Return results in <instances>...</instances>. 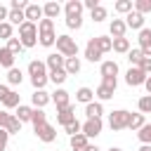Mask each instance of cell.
I'll return each instance as SVG.
<instances>
[{
	"label": "cell",
	"instance_id": "obj_20",
	"mask_svg": "<svg viewBox=\"0 0 151 151\" xmlns=\"http://www.w3.org/2000/svg\"><path fill=\"white\" fill-rule=\"evenodd\" d=\"M64 12H66V17H83V2L80 0H68L64 5Z\"/></svg>",
	"mask_w": 151,
	"mask_h": 151
},
{
	"label": "cell",
	"instance_id": "obj_12",
	"mask_svg": "<svg viewBox=\"0 0 151 151\" xmlns=\"http://www.w3.org/2000/svg\"><path fill=\"white\" fill-rule=\"evenodd\" d=\"M137 40H139V50L144 52V57L151 59V28L144 26V28L139 31V38H137Z\"/></svg>",
	"mask_w": 151,
	"mask_h": 151
},
{
	"label": "cell",
	"instance_id": "obj_41",
	"mask_svg": "<svg viewBox=\"0 0 151 151\" xmlns=\"http://www.w3.org/2000/svg\"><path fill=\"white\" fill-rule=\"evenodd\" d=\"M134 12L149 14V12H151V0H134Z\"/></svg>",
	"mask_w": 151,
	"mask_h": 151
},
{
	"label": "cell",
	"instance_id": "obj_29",
	"mask_svg": "<svg viewBox=\"0 0 151 151\" xmlns=\"http://www.w3.org/2000/svg\"><path fill=\"white\" fill-rule=\"evenodd\" d=\"M142 59H144V52H142L139 47H132V50L127 52V61H130V66H139Z\"/></svg>",
	"mask_w": 151,
	"mask_h": 151
},
{
	"label": "cell",
	"instance_id": "obj_47",
	"mask_svg": "<svg viewBox=\"0 0 151 151\" xmlns=\"http://www.w3.org/2000/svg\"><path fill=\"white\" fill-rule=\"evenodd\" d=\"M7 139H9V132H7L5 127H0V151L7 149Z\"/></svg>",
	"mask_w": 151,
	"mask_h": 151
},
{
	"label": "cell",
	"instance_id": "obj_8",
	"mask_svg": "<svg viewBox=\"0 0 151 151\" xmlns=\"http://www.w3.org/2000/svg\"><path fill=\"white\" fill-rule=\"evenodd\" d=\"M33 130H35V137H38L40 142H45V144H50V142H54V139H57V130H54L50 123H42V125L33 127Z\"/></svg>",
	"mask_w": 151,
	"mask_h": 151
},
{
	"label": "cell",
	"instance_id": "obj_25",
	"mask_svg": "<svg viewBox=\"0 0 151 151\" xmlns=\"http://www.w3.org/2000/svg\"><path fill=\"white\" fill-rule=\"evenodd\" d=\"M101 113H104L101 101H92V104L85 106V116H87V118H101Z\"/></svg>",
	"mask_w": 151,
	"mask_h": 151
},
{
	"label": "cell",
	"instance_id": "obj_57",
	"mask_svg": "<svg viewBox=\"0 0 151 151\" xmlns=\"http://www.w3.org/2000/svg\"><path fill=\"white\" fill-rule=\"evenodd\" d=\"M139 151H151V144H142V146H139Z\"/></svg>",
	"mask_w": 151,
	"mask_h": 151
},
{
	"label": "cell",
	"instance_id": "obj_58",
	"mask_svg": "<svg viewBox=\"0 0 151 151\" xmlns=\"http://www.w3.org/2000/svg\"><path fill=\"white\" fill-rule=\"evenodd\" d=\"M109 151H123V149H118V146H111V149H109Z\"/></svg>",
	"mask_w": 151,
	"mask_h": 151
},
{
	"label": "cell",
	"instance_id": "obj_28",
	"mask_svg": "<svg viewBox=\"0 0 151 151\" xmlns=\"http://www.w3.org/2000/svg\"><path fill=\"white\" fill-rule=\"evenodd\" d=\"M113 52L127 54V52H130V40H127V38H116V40H113Z\"/></svg>",
	"mask_w": 151,
	"mask_h": 151
},
{
	"label": "cell",
	"instance_id": "obj_13",
	"mask_svg": "<svg viewBox=\"0 0 151 151\" xmlns=\"http://www.w3.org/2000/svg\"><path fill=\"white\" fill-rule=\"evenodd\" d=\"M24 14H26V21H33V24H38V19H40V21L45 19L42 5H35V2H28V7L24 9Z\"/></svg>",
	"mask_w": 151,
	"mask_h": 151
},
{
	"label": "cell",
	"instance_id": "obj_48",
	"mask_svg": "<svg viewBox=\"0 0 151 151\" xmlns=\"http://www.w3.org/2000/svg\"><path fill=\"white\" fill-rule=\"evenodd\" d=\"M28 2L26 0H9V9H26Z\"/></svg>",
	"mask_w": 151,
	"mask_h": 151
},
{
	"label": "cell",
	"instance_id": "obj_17",
	"mask_svg": "<svg viewBox=\"0 0 151 151\" xmlns=\"http://www.w3.org/2000/svg\"><path fill=\"white\" fill-rule=\"evenodd\" d=\"M45 64H47V68H50V73H52V71H61L64 64H66V59H64L61 54H47Z\"/></svg>",
	"mask_w": 151,
	"mask_h": 151
},
{
	"label": "cell",
	"instance_id": "obj_9",
	"mask_svg": "<svg viewBox=\"0 0 151 151\" xmlns=\"http://www.w3.org/2000/svg\"><path fill=\"white\" fill-rule=\"evenodd\" d=\"M101 54H104V52L99 50L97 38H90V40H87V45H85V59L94 64V61H101Z\"/></svg>",
	"mask_w": 151,
	"mask_h": 151
},
{
	"label": "cell",
	"instance_id": "obj_10",
	"mask_svg": "<svg viewBox=\"0 0 151 151\" xmlns=\"http://www.w3.org/2000/svg\"><path fill=\"white\" fill-rule=\"evenodd\" d=\"M76 120V106L73 104H68V106H64V109H57V123H61L64 127L68 125V123H73Z\"/></svg>",
	"mask_w": 151,
	"mask_h": 151
},
{
	"label": "cell",
	"instance_id": "obj_23",
	"mask_svg": "<svg viewBox=\"0 0 151 151\" xmlns=\"http://www.w3.org/2000/svg\"><path fill=\"white\" fill-rule=\"evenodd\" d=\"M14 59H17V54H12L7 47H0V66H5L7 71L14 68Z\"/></svg>",
	"mask_w": 151,
	"mask_h": 151
},
{
	"label": "cell",
	"instance_id": "obj_4",
	"mask_svg": "<svg viewBox=\"0 0 151 151\" xmlns=\"http://www.w3.org/2000/svg\"><path fill=\"white\" fill-rule=\"evenodd\" d=\"M57 52L68 59V57H78V45L71 35H57Z\"/></svg>",
	"mask_w": 151,
	"mask_h": 151
},
{
	"label": "cell",
	"instance_id": "obj_37",
	"mask_svg": "<svg viewBox=\"0 0 151 151\" xmlns=\"http://www.w3.org/2000/svg\"><path fill=\"white\" fill-rule=\"evenodd\" d=\"M2 104H5L7 109H17V106H21V99H19V92H14V90H12V92L7 94V99H5Z\"/></svg>",
	"mask_w": 151,
	"mask_h": 151
},
{
	"label": "cell",
	"instance_id": "obj_19",
	"mask_svg": "<svg viewBox=\"0 0 151 151\" xmlns=\"http://www.w3.org/2000/svg\"><path fill=\"white\" fill-rule=\"evenodd\" d=\"M68 144H71V149H73V151H85V149L90 146V139L80 132V134H73V137L68 139Z\"/></svg>",
	"mask_w": 151,
	"mask_h": 151
},
{
	"label": "cell",
	"instance_id": "obj_55",
	"mask_svg": "<svg viewBox=\"0 0 151 151\" xmlns=\"http://www.w3.org/2000/svg\"><path fill=\"white\" fill-rule=\"evenodd\" d=\"M144 87H146V94H151V76L146 78V83H144Z\"/></svg>",
	"mask_w": 151,
	"mask_h": 151
},
{
	"label": "cell",
	"instance_id": "obj_22",
	"mask_svg": "<svg viewBox=\"0 0 151 151\" xmlns=\"http://www.w3.org/2000/svg\"><path fill=\"white\" fill-rule=\"evenodd\" d=\"M144 125H146V120H144V113H130V123H127V130H132V132H139Z\"/></svg>",
	"mask_w": 151,
	"mask_h": 151
},
{
	"label": "cell",
	"instance_id": "obj_31",
	"mask_svg": "<svg viewBox=\"0 0 151 151\" xmlns=\"http://www.w3.org/2000/svg\"><path fill=\"white\" fill-rule=\"evenodd\" d=\"M21 123H26V120H31V116H33V106H26V104H21V106H17V113H14Z\"/></svg>",
	"mask_w": 151,
	"mask_h": 151
},
{
	"label": "cell",
	"instance_id": "obj_11",
	"mask_svg": "<svg viewBox=\"0 0 151 151\" xmlns=\"http://www.w3.org/2000/svg\"><path fill=\"white\" fill-rule=\"evenodd\" d=\"M50 101H52V94L45 92V90H35V92L31 94V104H33V109H45Z\"/></svg>",
	"mask_w": 151,
	"mask_h": 151
},
{
	"label": "cell",
	"instance_id": "obj_40",
	"mask_svg": "<svg viewBox=\"0 0 151 151\" xmlns=\"http://www.w3.org/2000/svg\"><path fill=\"white\" fill-rule=\"evenodd\" d=\"M90 17H92V21H97V24H99V21H104V19L109 17V12H106V7H101V5H99L97 9H92V12H90Z\"/></svg>",
	"mask_w": 151,
	"mask_h": 151
},
{
	"label": "cell",
	"instance_id": "obj_43",
	"mask_svg": "<svg viewBox=\"0 0 151 151\" xmlns=\"http://www.w3.org/2000/svg\"><path fill=\"white\" fill-rule=\"evenodd\" d=\"M66 78H68V73H66L64 68H61V71H52V73H50V80H52L54 85H61Z\"/></svg>",
	"mask_w": 151,
	"mask_h": 151
},
{
	"label": "cell",
	"instance_id": "obj_16",
	"mask_svg": "<svg viewBox=\"0 0 151 151\" xmlns=\"http://www.w3.org/2000/svg\"><path fill=\"white\" fill-rule=\"evenodd\" d=\"M42 14H45V19H52V21H54V19L61 14V5L54 2V0H50V2L42 5Z\"/></svg>",
	"mask_w": 151,
	"mask_h": 151
},
{
	"label": "cell",
	"instance_id": "obj_54",
	"mask_svg": "<svg viewBox=\"0 0 151 151\" xmlns=\"http://www.w3.org/2000/svg\"><path fill=\"white\" fill-rule=\"evenodd\" d=\"M7 118H9V113H5V111H0V127H5V123H7Z\"/></svg>",
	"mask_w": 151,
	"mask_h": 151
},
{
	"label": "cell",
	"instance_id": "obj_35",
	"mask_svg": "<svg viewBox=\"0 0 151 151\" xmlns=\"http://www.w3.org/2000/svg\"><path fill=\"white\" fill-rule=\"evenodd\" d=\"M9 24H17V26H21L24 21H26V14H24V9H9V19H7Z\"/></svg>",
	"mask_w": 151,
	"mask_h": 151
},
{
	"label": "cell",
	"instance_id": "obj_21",
	"mask_svg": "<svg viewBox=\"0 0 151 151\" xmlns=\"http://www.w3.org/2000/svg\"><path fill=\"white\" fill-rule=\"evenodd\" d=\"M52 101L57 104V109H64V106H68L71 101H68V92L64 90V87H59V90H54L52 92Z\"/></svg>",
	"mask_w": 151,
	"mask_h": 151
},
{
	"label": "cell",
	"instance_id": "obj_39",
	"mask_svg": "<svg viewBox=\"0 0 151 151\" xmlns=\"http://www.w3.org/2000/svg\"><path fill=\"white\" fill-rule=\"evenodd\" d=\"M113 92H116V90H111V87H106V85H99L94 94L99 97V101H106V99H111V97H113Z\"/></svg>",
	"mask_w": 151,
	"mask_h": 151
},
{
	"label": "cell",
	"instance_id": "obj_1",
	"mask_svg": "<svg viewBox=\"0 0 151 151\" xmlns=\"http://www.w3.org/2000/svg\"><path fill=\"white\" fill-rule=\"evenodd\" d=\"M28 76H31V85L35 90H42L50 80V73H47V64L40 61V59H33L28 61Z\"/></svg>",
	"mask_w": 151,
	"mask_h": 151
},
{
	"label": "cell",
	"instance_id": "obj_6",
	"mask_svg": "<svg viewBox=\"0 0 151 151\" xmlns=\"http://www.w3.org/2000/svg\"><path fill=\"white\" fill-rule=\"evenodd\" d=\"M146 78H149V76H146L139 66H130V68H127V73H125V83H127L130 87L144 85V83H146Z\"/></svg>",
	"mask_w": 151,
	"mask_h": 151
},
{
	"label": "cell",
	"instance_id": "obj_15",
	"mask_svg": "<svg viewBox=\"0 0 151 151\" xmlns=\"http://www.w3.org/2000/svg\"><path fill=\"white\" fill-rule=\"evenodd\" d=\"M125 31H127L125 19H113V21L109 24V33L113 35V40H116V38H125Z\"/></svg>",
	"mask_w": 151,
	"mask_h": 151
},
{
	"label": "cell",
	"instance_id": "obj_50",
	"mask_svg": "<svg viewBox=\"0 0 151 151\" xmlns=\"http://www.w3.org/2000/svg\"><path fill=\"white\" fill-rule=\"evenodd\" d=\"M101 85H106V87H111V90H116V85H118V80H116V78H101Z\"/></svg>",
	"mask_w": 151,
	"mask_h": 151
},
{
	"label": "cell",
	"instance_id": "obj_34",
	"mask_svg": "<svg viewBox=\"0 0 151 151\" xmlns=\"http://www.w3.org/2000/svg\"><path fill=\"white\" fill-rule=\"evenodd\" d=\"M31 123H33V127H38V125H42V123H47V113H45V109H33V116H31Z\"/></svg>",
	"mask_w": 151,
	"mask_h": 151
},
{
	"label": "cell",
	"instance_id": "obj_14",
	"mask_svg": "<svg viewBox=\"0 0 151 151\" xmlns=\"http://www.w3.org/2000/svg\"><path fill=\"white\" fill-rule=\"evenodd\" d=\"M125 24H127V28H134V31H142L144 28V14H139V12H130V14H125Z\"/></svg>",
	"mask_w": 151,
	"mask_h": 151
},
{
	"label": "cell",
	"instance_id": "obj_7",
	"mask_svg": "<svg viewBox=\"0 0 151 151\" xmlns=\"http://www.w3.org/2000/svg\"><path fill=\"white\" fill-rule=\"evenodd\" d=\"M101 127H104L101 118H87V120L83 123V134H85L87 139H92V137H97V134L101 132Z\"/></svg>",
	"mask_w": 151,
	"mask_h": 151
},
{
	"label": "cell",
	"instance_id": "obj_45",
	"mask_svg": "<svg viewBox=\"0 0 151 151\" xmlns=\"http://www.w3.org/2000/svg\"><path fill=\"white\" fill-rule=\"evenodd\" d=\"M0 38H5V40L12 38V24H9V21H2V24H0Z\"/></svg>",
	"mask_w": 151,
	"mask_h": 151
},
{
	"label": "cell",
	"instance_id": "obj_5",
	"mask_svg": "<svg viewBox=\"0 0 151 151\" xmlns=\"http://www.w3.org/2000/svg\"><path fill=\"white\" fill-rule=\"evenodd\" d=\"M127 123H130V111H125V109L111 111V116H109V127H111L113 132L125 130V127H127Z\"/></svg>",
	"mask_w": 151,
	"mask_h": 151
},
{
	"label": "cell",
	"instance_id": "obj_49",
	"mask_svg": "<svg viewBox=\"0 0 151 151\" xmlns=\"http://www.w3.org/2000/svg\"><path fill=\"white\" fill-rule=\"evenodd\" d=\"M139 68L149 76V73H151V59H149V57H144V59H142V64H139Z\"/></svg>",
	"mask_w": 151,
	"mask_h": 151
},
{
	"label": "cell",
	"instance_id": "obj_42",
	"mask_svg": "<svg viewBox=\"0 0 151 151\" xmlns=\"http://www.w3.org/2000/svg\"><path fill=\"white\" fill-rule=\"evenodd\" d=\"M137 137H139V142H142V144H151V125L146 123V125L137 132Z\"/></svg>",
	"mask_w": 151,
	"mask_h": 151
},
{
	"label": "cell",
	"instance_id": "obj_52",
	"mask_svg": "<svg viewBox=\"0 0 151 151\" xmlns=\"http://www.w3.org/2000/svg\"><path fill=\"white\" fill-rule=\"evenodd\" d=\"M7 19H9V9H7L5 5H0V24H2V21H7Z\"/></svg>",
	"mask_w": 151,
	"mask_h": 151
},
{
	"label": "cell",
	"instance_id": "obj_46",
	"mask_svg": "<svg viewBox=\"0 0 151 151\" xmlns=\"http://www.w3.org/2000/svg\"><path fill=\"white\" fill-rule=\"evenodd\" d=\"M66 26H68V28H76V31H78V28L83 26V17H66Z\"/></svg>",
	"mask_w": 151,
	"mask_h": 151
},
{
	"label": "cell",
	"instance_id": "obj_27",
	"mask_svg": "<svg viewBox=\"0 0 151 151\" xmlns=\"http://www.w3.org/2000/svg\"><path fill=\"white\" fill-rule=\"evenodd\" d=\"M64 71H66L68 76H76V73L80 71V59H78V57H68L66 64H64Z\"/></svg>",
	"mask_w": 151,
	"mask_h": 151
},
{
	"label": "cell",
	"instance_id": "obj_24",
	"mask_svg": "<svg viewBox=\"0 0 151 151\" xmlns=\"http://www.w3.org/2000/svg\"><path fill=\"white\" fill-rule=\"evenodd\" d=\"M76 101H80V104H92L94 101V92L90 90V87H80L78 92H76Z\"/></svg>",
	"mask_w": 151,
	"mask_h": 151
},
{
	"label": "cell",
	"instance_id": "obj_33",
	"mask_svg": "<svg viewBox=\"0 0 151 151\" xmlns=\"http://www.w3.org/2000/svg\"><path fill=\"white\" fill-rule=\"evenodd\" d=\"M97 45H99V50L106 54V52L113 50V38H109V35H97Z\"/></svg>",
	"mask_w": 151,
	"mask_h": 151
},
{
	"label": "cell",
	"instance_id": "obj_26",
	"mask_svg": "<svg viewBox=\"0 0 151 151\" xmlns=\"http://www.w3.org/2000/svg\"><path fill=\"white\" fill-rule=\"evenodd\" d=\"M5 130H7L9 134H19V132H21V120L9 113V118H7V123H5Z\"/></svg>",
	"mask_w": 151,
	"mask_h": 151
},
{
	"label": "cell",
	"instance_id": "obj_36",
	"mask_svg": "<svg viewBox=\"0 0 151 151\" xmlns=\"http://www.w3.org/2000/svg\"><path fill=\"white\" fill-rule=\"evenodd\" d=\"M5 47H7L12 54H21V52H24V45H21V40H19V38H9Z\"/></svg>",
	"mask_w": 151,
	"mask_h": 151
},
{
	"label": "cell",
	"instance_id": "obj_44",
	"mask_svg": "<svg viewBox=\"0 0 151 151\" xmlns=\"http://www.w3.org/2000/svg\"><path fill=\"white\" fill-rule=\"evenodd\" d=\"M64 130L68 132V137H73V134H80V132H83V125H80L78 120H73V123H68Z\"/></svg>",
	"mask_w": 151,
	"mask_h": 151
},
{
	"label": "cell",
	"instance_id": "obj_2",
	"mask_svg": "<svg viewBox=\"0 0 151 151\" xmlns=\"http://www.w3.org/2000/svg\"><path fill=\"white\" fill-rule=\"evenodd\" d=\"M38 42H40L42 47L57 45V33H54V21H52V19L38 21Z\"/></svg>",
	"mask_w": 151,
	"mask_h": 151
},
{
	"label": "cell",
	"instance_id": "obj_3",
	"mask_svg": "<svg viewBox=\"0 0 151 151\" xmlns=\"http://www.w3.org/2000/svg\"><path fill=\"white\" fill-rule=\"evenodd\" d=\"M19 40H21L24 47H35V42H38V24L24 21L19 26Z\"/></svg>",
	"mask_w": 151,
	"mask_h": 151
},
{
	"label": "cell",
	"instance_id": "obj_53",
	"mask_svg": "<svg viewBox=\"0 0 151 151\" xmlns=\"http://www.w3.org/2000/svg\"><path fill=\"white\" fill-rule=\"evenodd\" d=\"M9 92H12V90H9V87H7V85H0V101H5V99H7V94H9Z\"/></svg>",
	"mask_w": 151,
	"mask_h": 151
},
{
	"label": "cell",
	"instance_id": "obj_51",
	"mask_svg": "<svg viewBox=\"0 0 151 151\" xmlns=\"http://www.w3.org/2000/svg\"><path fill=\"white\" fill-rule=\"evenodd\" d=\"M83 7H87V9L92 12V9H97V7H99V0H85V2H83Z\"/></svg>",
	"mask_w": 151,
	"mask_h": 151
},
{
	"label": "cell",
	"instance_id": "obj_18",
	"mask_svg": "<svg viewBox=\"0 0 151 151\" xmlns=\"http://www.w3.org/2000/svg\"><path fill=\"white\" fill-rule=\"evenodd\" d=\"M99 71H101V78H116V76H118V64H116L113 59H109V61H101Z\"/></svg>",
	"mask_w": 151,
	"mask_h": 151
},
{
	"label": "cell",
	"instance_id": "obj_30",
	"mask_svg": "<svg viewBox=\"0 0 151 151\" xmlns=\"http://www.w3.org/2000/svg\"><path fill=\"white\" fill-rule=\"evenodd\" d=\"M21 80H24V73H21V68H9L7 71V83L9 85H21Z\"/></svg>",
	"mask_w": 151,
	"mask_h": 151
},
{
	"label": "cell",
	"instance_id": "obj_32",
	"mask_svg": "<svg viewBox=\"0 0 151 151\" xmlns=\"http://www.w3.org/2000/svg\"><path fill=\"white\" fill-rule=\"evenodd\" d=\"M113 9H116L118 14H130V12L134 9V2H132V0H118Z\"/></svg>",
	"mask_w": 151,
	"mask_h": 151
},
{
	"label": "cell",
	"instance_id": "obj_38",
	"mask_svg": "<svg viewBox=\"0 0 151 151\" xmlns=\"http://www.w3.org/2000/svg\"><path fill=\"white\" fill-rule=\"evenodd\" d=\"M137 109H139V113H151V94H144V97H139V101H137Z\"/></svg>",
	"mask_w": 151,
	"mask_h": 151
},
{
	"label": "cell",
	"instance_id": "obj_56",
	"mask_svg": "<svg viewBox=\"0 0 151 151\" xmlns=\"http://www.w3.org/2000/svg\"><path fill=\"white\" fill-rule=\"evenodd\" d=\"M85 151H99V146H97V144H90V146H87Z\"/></svg>",
	"mask_w": 151,
	"mask_h": 151
}]
</instances>
